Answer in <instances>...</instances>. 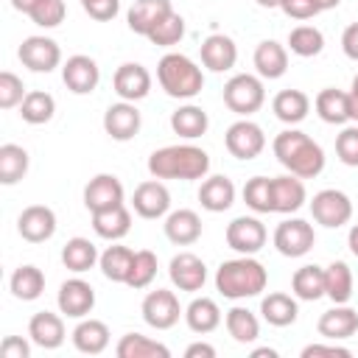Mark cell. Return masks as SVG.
<instances>
[{"instance_id": "cell-55", "label": "cell", "mask_w": 358, "mask_h": 358, "mask_svg": "<svg viewBox=\"0 0 358 358\" xmlns=\"http://www.w3.org/2000/svg\"><path fill=\"white\" fill-rule=\"evenodd\" d=\"M185 358H215V347L207 344V341H193L185 350Z\"/></svg>"}, {"instance_id": "cell-14", "label": "cell", "mask_w": 358, "mask_h": 358, "mask_svg": "<svg viewBox=\"0 0 358 358\" xmlns=\"http://www.w3.org/2000/svg\"><path fill=\"white\" fill-rule=\"evenodd\" d=\"M62 81L73 95H90L101 81V67L92 56L76 53L62 64Z\"/></svg>"}, {"instance_id": "cell-47", "label": "cell", "mask_w": 358, "mask_h": 358, "mask_svg": "<svg viewBox=\"0 0 358 358\" xmlns=\"http://www.w3.org/2000/svg\"><path fill=\"white\" fill-rule=\"evenodd\" d=\"M243 201L255 213H274V199H271V179L268 176H252L243 185Z\"/></svg>"}, {"instance_id": "cell-17", "label": "cell", "mask_w": 358, "mask_h": 358, "mask_svg": "<svg viewBox=\"0 0 358 358\" xmlns=\"http://www.w3.org/2000/svg\"><path fill=\"white\" fill-rule=\"evenodd\" d=\"M168 277L171 282L179 288V291H201L204 282H207V266L199 255L193 252H179L171 257V266H168Z\"/></svg>"}, {"instance_id": "cell-57", "label": "cell", "mask_w": 358, "mask_h": 358, "mask_svg": "<svg viewBox=\"0 0 358 358\" xmlns=\"http://www.w3.org/2000/svg\"><path fill=\"white\" fill-rule=\"evenodd\" d=\"M39 3H42V0H11V6H14L17 11H22V14H31Z\"/></svg>"}, {"instance_id": "cell-15", "label": "cell", "mask_w": 358, "mask_h": 358, "mask_svg": "<svg viewBox=\"0 0 358 358\" xmlns=\"http://www.w3.org/2000/svg\"><path fill=\"white\" fill-rule=\"evenodd\" d=\"M140 126H143V117L131 101H117V103L106 106V112H103V131L117 143L134 140Z\"/></svg>"}, {"instance_id": "cell-5", "label": "cell", "mask_w": 358, "mask_h": 358, "mask_svg": "<svg viewBox=\"0 0 358 358\" xmlns=\"http://www.w3.org/2000/svg\"><path fill=\"white\" fill-rule=\"evenodd\" d=\"M224 103H227L229 112H235V115H241V117L255 115V112L266 103L263 78H260V76H252V73H238V76H232V78L224 84Z\"/></svg>"}, {"instance_id": "cell-52", "label": "cell", "mask_w": 358, "mask_h": 358, "mask_svg": "<svg viewBox=\"0 0 358 358\" xmlns=\"http://www.w3.org/2000/svg\"><path fill=\"white\" fill-rule=\"evenodd\" d=\"M302 358H319V355H330V358H350L352 355V350H347V347H341V344H336V341H330V344H308V347H302V352H299Z\"/></svg>"}, {"instance_id": "cell-58", "label": "cell", "mask_w": 358, "mask_h": 358, "mask_svg": "<svg viewBox=\"0 0 358 358\" xmlns=\"http://www.w3.org/2000/svg\"><path fill=\"white\" fill-rule=\"evenodd\" d=\"M347 246H350V252L358 257V224L350 227V232H347Z\"/></svg>"}, {"instance_id": "cell-2", "label": "cell", "mask_w": 358, "mask_h": 358, "mask_svg": "<svg viewBox=\"0 0 358 358\" xmlns=\"http://www.w3.org/2000/svg\"><path fill=\"white\" fill-rule=\"evenodd\" d=\"M148 173L154 179H182V182L204 179L210 173V154L190 143L162 145V148L151 151Z\"/></svg>"}, {"instance_id": "cell-56", "label": "cell", "mask_w": 358, "mask_h": 358, "mask_svg": "<svg viewBox=\"0 0 358 358\" xmlns=\"http://www.w3.org/2000/svg\"><path fill=\"white\" fill-rule=\"evenodd\" d=\"M350 120H358V76L352 78V87H350Z\"/></svg>"}, {"instance_id": "cell-13", "label": "cell", "mask_w": 358, "mask_h": 358, "mask_svg": "<svg viewBox=\"0 0 358 358\" xmlns=\"http://www.w3.org/2000/svg\"><path fill=\"white\" fill-rule=\"evenodd\" d=\"M131 207L140 218H165L171 213V190L162 185V179H145L134 187Z\"/></svg>"}, {"instance_id": "cell-62", "label": "cell", "mask_w": 358, "mask_h": 358, "mask_svg": "<svg viewBox=\"0 0 358 358\" xmlns=\"http://www.w3.org/2000/svg\"><path fill=\"white\" fill-rule=\"evenodd\" d=\"M84 3H90V0H81V6H84Z\"/></svg>"}, {"instance_id": "cell-9", "label": "cell", "mask_w": 358, "mask_h": 358, "mask_svg": "<svg viewBox=\"0 0 358 358\" xmlns=\"http://www.w3.org/2000/svg\"><path fill=\"white\" fill-rule=\"evenodd\" d=\"M140 313H143V322L154 330H171L179 316H185L179 299L173 291L168 288H157V291H148L143 305H140Z\"/></svg>"}, {"instance_id": "cell-33", "label": "cell", "mask_w": 358, "mask_h": 358, "mask_svg": "<svg viewBox=\"0 0 358 358\" xmlns=\"http://www.w3.org/2000/svg\"><path fill=\"white\" fill-rule=\"evenodd\" d=\"M260 313L263 319L271 324V327H288L296 322L299 316V305L291 294H282V291H271L268 296L260 299Z\"/></svg>"}, {"instance_id": "cell-4", "label": "cell", "mask_w": 358, "mask_h": 358, "mask_svg": "<svg viewBox=\"0 0 358 358\" xmlns=\"http://www.w3.org/2000/svg\"><path fill=\"white\" fill-rule=\"evenodd\" d=\"M157 81L165 90V95L176 101H190L204 90L201 67L185 53H165L157 62Z\"/></svg>"}, {"instance_id": "cell-50", "label": "cell", "mask_w": 358, "mask_h": 358, "mask_svg": "<svg viewBox=\"0 0 358 358\" xmlns=\"http://www.w3.org/2000/svg\"><path fill=\"white\" fill-rule=\"evenodd\" d=\"M336 157L347 168H358V126L341 129V134L336 137Z\"/></svg>"}, {"instance_id": "cell-16", "label": "cell", "mask_w": 358, "mask_h": 358, "mask_svg": "<svg viewBox=\"0 0 358 358\" xmlns=\"http://www.w3.org/2000/svg\"><path fill=\"white\" fill-rule=\"evenodd\" d=\"M123 199H126V190H123V185L115 173H98L84 187V207L90 213L117 207V204H123Z\"/></svg>"}, {"instance_id": "cell-3", "label": "cell", "mask_w": 358, "mask_h": 358, "mask_svg": "<svg viewBox=\"0 0 358 358\" xmlns=\"http://www.w3.org/2000/svg\"><path fill=\"white\" fill-rule=\"evenodd\" d=\"M268 285V271L255 255H241L232 260H224L215 271V288L227 299H249L260 296Z\"/></svg>"}, {"instance_id": "cell-31", "label": "cell", "mask_w": 358, "mask_h": 358, "mask_svg": "<svg viewBox=\"0 0 358 358\" xmlns=\"http://www.w3.org/2000/svg\"><path fill=\"white\" fill-rule=\"evenodd\" d=\"M313 109H316V115H319L324 123H330V126H344V123L350 120V95L341 92V90H336V87H324V90L316 95Z\"/></svg>"}, {"instance_id": "cell-30", "label": "cell", "mask_w": 358, "mask_h": 358, "mask_svg": "<svg viewBox=\"0 0 358 358\" xmlns=\"http://www.w3.org/2000/svg\"><path fill=\"white\" fill-rule=\"evenodd\" d=\"M271 112L277 120L288 123V126H296L308 117L310 112V98L302 92V90H280L271 101Z\"/></svg>"}, {"instance_id": "cell-10", "label": "cell", "mask_w": 358, "mask_h": 358, "mask_svg": "<svg viewBox=\"0 0 358 358\" xmlns=\"http://www.w3.org/2000/svg\"><path fill=\"white\" fill-rule=\"evenodd\" d=\"M224 145H227V151H229L235 159H246V162H249V159H255V157L263 154V148H266V134H263V129H260L255 120L241 117V120H235V123L227 129Z\"/></svg>"}, {"instance_id": "cell-35", "label": "cell", "mask_w": 358, "mask_h": 358, "mask_svg": "<svg viewBox=\"0 0 358 358\" xmlns=\"http://www.w3.org/2000/svg\"><path fill=\"white\" fill-rule=\"evenodd\" d=\"M171 129H173V134L185 137V140H196V137L207 134L210 117H207V112H204L201 106L185 103V106H179V109L171 115Z\"/></svg>"}, {"instance_id": "cell-43", "label": "cell", "mask_w": 358, "mask_h": 358, "mask_svg": "<svg viewBox=\"0 0 358 358\" xmlns=\"http://www.w3.org/2000/svg\"><path fill=\"white\" fill-rule=\"evenodd\" d=\"M131 260H134V252H131L129 246L115 243V246H106V249L101 252L98 266H101V274H103L106 280H112V282H126L129 268H131Z\"/></svg>"}, {"instance_id": "cell-1", "label": "cell", "mask_w": 358, "mask_h": 358, "mask_svg": "<svg viewBox=\"0 0 358 358\" xmlns=\"http://www.w3.org/2000/svg\"><path fill=\"white\" fill-rule=\"evenodd\" d=\"M271 151H274L277 162L288 173H294L299 179H316L324 171V151H322V145L313 137H308L305 131H299V129L280 131L274 137V143H271Z\"/></svg>"}, {"instance_id": "cell-22", "label": "cell", "mask_w": 358, "mask_h": 358, "mask_svg": "<svg viewBox=\"0 0 358 358\" xmlns=\"http://www.w3.org/2000/svg\"><path fill=\"white\" fill-rule=\"evenodd\" d=\"M165 238L176 246H190L201 238V218L196 210H187V207H179V210H171L165 215Z\"/></svg>"}, {"instance_id": "cell-18", "label": "cell", "mask_w": 358, "mask_h": 358, "mask_svg": "<svg viewBox=\"0 0 358 358\" xmlns=\"http://www.w3.org/2000/svg\"><path fill=\"white\" fill-rule=\"evenodd\" d=\"M112 87H115V92H117L120 101L137 103V101H143L151 92V73L140 62H123L115 70Z\"/></svg>"}, {"instance_id": "cell-26", "label": "cell", "mask_w": 358, "mask_h": 358, "mask_svg": "<svg viewBox=\"0 0 358 358\" xmlns=\"http://www.w3.org/2000/svg\"><path fill=\"white\" fill-rule=\"evenodd\" d=\"M73 347L78 350V352H84V355H101L106 347H109V327H106V322H101V319H81L76 327H73Z\"/></svg>"}, {"instance_id": "cell-34", "label": "cell", "mask_w": 358, "mask_h": 358, "mask_svg": "<svg viewBox=\"0 0 358 358\" xmlns=\"http://www.w3.org/2000/svg\"><path fill=\"white\" fill-rule=\"evenodd\" d=\"M185 322H187V327H190L193 333L207 336V333H213V330L221 324V308H218V302L210 299V296H196V299L185 308Z\"/></svg>"}, {"instance_id": "cell-28", "label": "cell", "mask_w": 358, "mask_h": 358, "mask_svg": "<svg viewBox=\"0 0 358 358\" xmlns=\"http://www.w3.org/2000/svg\"><path fill=\"white\" fill-rule=\"evenodd\" d=\"M199 201L207 213H224L235 204V185L229 176H204L201 187H199Z\"/></svg>"}, {"instance_id": "cell-42", "label": "cell", "mask_w": 358, "mask_h": 358, "mask_svg": "<svg viewBox=\"0 0 358 358\" xmlns=\"http://www.w3.org/2000/svg\"><path fill=\"white\" fill-rule=\"evenodd\" d=\"M56 115V101L45 90H31L20 103V117L31 126H42Z\"/></svg>"}, {"instance_id": "cell-27", "label": "cell", "mask_w": 358, "mask_h": 358, "mask_svg": "<svg viewBox=\"0 0 358 358\" xmlns=\"http://www.w3.org/2000/svg\"><path fill=\"white\" fill-rule=\"evenodd\" d=\"M173 6L171 0H134L129 14H126V22H129V31L131 34H140V36H148V31L165 17L171 14Z\"/></svg>"}, {"instance_id": "cell-60", "label": "cell", "mask_w": 358, "mask_h": 358, "mask_svg": "<svg viewBox=\"0 0 358 358\" xmlns=\"http://www.w3.org/2000/svg\"><path fill=\"white\" fill-rule=\"evenodd\" d=\"M316 3H319V8H322V11H330V8H338V3H341V0H316Z\"/></svg>"}, {"instance_id": "cell-21", "label": "cell", "mask_w": 358, "mask_h": 358, "mask_svg": "<svg viewBox=\"0 0 358 358\" xmlns=\"http://www.w3.org/2000/svg\"><path fill=\"white\" fill-rule=\"evenodd\" d=\"M238 62V45L227 34H210L201 42V64L213 73H227Z\"/></svg>"}, {"instance_id": "cell-32", "label": "cell", "mask_w": 358, "mask_h": 358, "mask_svg": "<svg viewBox=\"0 0 358 358\" xmlns=\"http://www.w3.org/2000/svg\"><path fill=\"white\" fill-rule=\"evenodd\" d=\"M352 268L344 260H333L330 266H324V296L333 305H347L352 299Z\"/></svg>"}, {"instance_id": "cell-39", "label": "cell", "mask_w": 358, "mask_h": 358, "mask_svg": "<svg viewBox=\"0 0 358 358\" xmlns=\"http://www.w3.org/2000/svg\"><path fill=\"white\" fill-rule=\"evenodd\" d=\"M224 324H227V333L238 344H252V341L260 338V319L249 308H243V305L229 308L227 316H224Z\"/></svg>"}, {"instance_id": "cell-59", "label": "cell", "mask_w": 358, "mask_h": 358, "mask_svg": "<svg viewBox=\"0 0 358 358\" xmlns=\"http://www.w3.org/2000/svg\"><path fill=\"white\" fill-rule=\"evenodd\" d=\"M277 358V350L274 347H257V350H252V358Z\"/></svg>"}, {"instance_id": "cell-20", "label": "cell", "mask_w": 358, "mask_h": 358, "mask_svg": "<svg viewBox=\"0 0 358 358\" xmlns=\"http://www.w3.org/2000/svg\"><path fill=\"white\" fill-rule=\"evenodd\" d=\"M316 330L327 341H344L358 333V310L350 305H333L316 322Z\"/></svg>"}, {"instance_id": "cell-45", "label": "cell", "mask_w": 358, "mask_h": 358, "mask_svg": "<svg viewBox=\"0 0 358 358\" xmlns=\"http://www.w3.org/2000/svg\"><path fill=\"white\" fill-rule=\"evenodd\" d=\"M182 36H185V17L176 14V11H171V14H165V17L148 31L145 39H148L151 45H157V48H173V45L182 42Z\"/></svg>"}, {"instance_id": "cell-36", "label": "cell", "mask_w": 358, "mask_h": 358, "mask_svg": "<svg viewBox=\"0 0 358 358\" xmlns=\"http://www.w3.org/2000/svg\"><path fill=\"white\" fill-rule=\"evenodd\" d=\"M291 291L296 299L302 302H316L324 296V268L316 266V263H308V266H299L291 277Z\"/></svg>"}, {"instance_id": "cell-23", "label": "cell", "mask_w": 358, "mask_h": 358, "mask_svg": "<svg viewBox=\"0 0 358 358\" xmlns=\"http://www.w3.org/2000/svg\"><path fill=\"white\" fill-rule=\"evenodd\" d=\"M271 199H274V213L291 215V213L302 210V204L308 201L305 182H302L299 176H294V173L274 176V179H271Z\"/></svg>"}, {"instance_id": "cell-40", "label": "cell", "mask_w": 358, "mask_h": 358, "mask_svg": "<svg viewBox=\"0 0 358 358\" xmlns=\"http://www.w3.org/2000/svg\"><path fill=\"white\" fill-rule=\"evenodd\" d=\"M8 288H11V294H14L17 299L34 302V299H39L42 291H45V274H42V268L25 263V266L14 268V274H11V280H8Z\"/></svg>"}, {"instance_id": "cell-51", "label": "cell", "mask_w": 358, "mask_h": 358, "mask_svg": "<svg viewBox=\"0 0 358 358\" xmlns=\"http://www.w3.org/2000/svg\"><path fill=\"white\" fill-rule=\"evenodd\" d=\"M280 11L285 14V17H291V20H313L322 8H319V3L316 0H282L280 3Z\"/></svg>"}, {"instance_id": "cell-53", "label": "cell", "mask_w": 358, "mask_h": 358, "mask_svg": "<svg viewBox=\"0 0 358 358\" xmlns=\"http://www.w3.org/2000/svg\"><path fill=\"white\" fill-rule=\"evenodd\" d=\"M0 355L3 358H31V344L22 336H6L0 344Z\"/></svg>"}, {"instance_id": "cell-46", "label": "cell", "mask_w": 358, "mask_h": 358, "mask_svg": "<svg viewBox=\"0 0 358 358\" xmlns=\"http://www.w3.org/2000/svg\"><path fill=\"white\" fill-rule=\"evenodd\" d=\"M157 277V255L151 249H140L134 252V260H131V268H129V277L123 285L140 291V288H148Z\"/></svg>"}, {"instance_id": "cell-6", "label": "cell", "mask_w": 358, "mask_h": 358, "mask_svg": "<svg viewBox=\"0 0 358 358\" xmlns=\"http://www.w3.org/2000/svg\"><path fill=\"white\" fill-rule=\"evenodd\" d=\"M310 215L316 224L327 227V229H338L344 224H350L352 218V201L344 190L336 187H324L319 193H313L310 199Z\"/></svg>"}, {"instance_id": "cell-61", "label": "cell", "mask_w": 358, "mask_h": 358, "mask_svg": "<svg viewBox=\"0 0 358 358\" xmlns=\"http://www.w3.org/2000/svg\"><path fill=\"white\" fill-rule=\"evenodd\" d=\"M255 3H257L260 8H280L282 0H255Z\"/></svg>"}, {"instance_id": "cell-11", "label": "cell", "mask_w": 358, "mask_h": 358, "mask_svg": "<svg viewBox=\"0 0 358 358\" xmlns=\"http://www.w3.org/2000/svg\"><path fill=\"white\" fill-rule=\"evenodd\" d=\"M17 56L31 73H50L62 64V48L50 36H25Z\"/></svg>"}, {"instance_id": "cell-24", "label": "cell", "mask_w": 358, "mask_h": 358, "mask_svg": "<svg viewBox=\"0 0 358 358\" xmlns=\"http://www.w3.org/2000/svg\"><path fill=\"white\" fill-rule=\"evenodd\" d=\"M64 319L50 310H39L28 322V338L42 350H56L64 344Z\"/></svg>"}, {"instance_id": "cell-19", "label": "cell", "mask_w": 358, "mask_h": 358, "mask_svg": "<svg viewBox=\"0 0 358 358\" xmlns=\"http://www.w3.org/2000/svg\"><path fill=\"white\" fill-rule=\"evenodd\" d=\"M17 232L28 243H45L56 232V213L45 204H31L17 218Z\"/></svg>"}, {"instance_id": "cell-8", "label": "cell", "mask_w": 358, "mask_h": 358, "mask_svg": "<svg viewBox=\"0 0 358 358\" xmlns=\"http://www.w3.org/2000/svg\"><path fill=\"white\" fill-rule=\"evenodd\" d=\"M271 241H274V249L282 257H302L313 249L316 232L305 218H285V221L277 224Z\"/></svg>"}, {"instance_id": "cell-7", "label": "cell", "mask_w": 358, "mask_h": 358, "mask_svg": "<svg viewBox=\"0 0 358 358\" xmlns=\"http://www.w3.org/2000/svg\"><path fill=\"white\" fill-rule=\"evenodd\" d=\"M227 246L238 255H257L266 241H268V232H266V224L255 215H238L227 224Z\"/></svg>"}, {"instance_id": "cell-54", "label": "cell", "mask_w": 358, "mask_h": 358, "mask_svg": "<svg viewBox=\"0 0 358 358\" xmlns=\"http://www.w3.org/2000/svg\"><path fill=\"white\" fill-rule=\"evenodd\" d=\"M341 50H344L347 59L358 62V22H350L344 28V34H341Z\"/></svg>"}, {"instance_id": "cell-37", "label": "cell", "mask_w": 358, "mask_h": 358, "mask_svg": "<svg viewBox=\"0 0 358 358\" xmlns=\"http://www.w3.org/2000/svg\"><path fill=\"white\" fill-rule=\"evenodd\" d=\"M115 355L117 358H171V350L162 341L148 338L143 333H126L117 341Z\"/></svg>"}, {"instance_id": "cell-44", "label": "cell", "mask_w": 358, "mask_h": 358, "mask_svg": "<svg viewBox=\"0 0 358 358\" xmlns=\"http://www.w3.org/2000/svg\"><path fill=\"white\" fill-rule=\"evenodd\" d=\"M288 48H291V53H296L302 59L319 56L324 50V34L316 25H296L288 34Z\"/></svg>"}, {"instance_id": "cell-49", "label": "cell", "mask_w": 358, "mask_h": 358, "mask_svg": "<svg viewBox=\"0 0 358 358\" xmlns=\"http://www.w3.org/2000/svg\"><path fill=\"white\" fill-rule=\"evenodd\" d=\"M64 14H67L64 0H42L28 17H31L34 25H39V28H56V25L64 22Z\"/></svg>"}, {"instance_id": "cell-25", "label": "cell", "mask_w": 358, "mask_h": 358, "mask_svg": "<svg viewBox=\"0 0 358 358\" xmlns=\"http://www.w3.org/2000/svg\"><path fill=\"white\" fill-rule=\"evenodd\" d=\"M252 62H255V70H257L260 78H268V81L282 78L285 70H288V48L274 42V39H263L255 48Z\"/></svg>"}, {"instance_id": "cell-38", "label": "cell", "mask_w": 358, "mask_h": 358, "mask_svg": "<svg viewBox=\"0 0 358 358\" xmlns=\"http://www.w3.org/2000/svg\"><path fill=\"white\" fill-rule=\"evenodd\" d=\"M98 260H101V255H98V249H95V243H92L90 238H70V241L64 243V249H62V263H64V268H70L73 274L90 271Z\"/></svg>"}, {"instance_id": "cell-29", "label": "cell", "mask_w": 358, "mask_h": 358, "mask_svg": "<svg viewBox=\"0 0 358 358\" xmlns=\"http://www.w3.org/2000/svg\"><path fill=\"white\" fill-rule=\"evenodd\" d=\"M92 215V229L98 238L103 241H120L129 235L131 229V213L126 210V204H117V207H109V210H101V213H90Z\"/></svg>"}, {"instance_id": "cell-41", "label": "cell", "mask_w": 358, "mask_h": 358, "mask_svg": "<svg viewBox=\"0 0 358 358\" xmlns=\"http://www.w3.org/2000/svg\"><path fill=\"white\" fill-rule=\"evenodd\" d=\"M28 151L17 143H3L0 145V185H17L28 173Z\"/></svg>"}, {"instance_id": "cell-12", "label": "cell", "mask_w": 358, "mask_h": 358, "mask_svg": "<svg viewBox=\"0 0 358 358\" xmlns=\"http://www.w3.org/2000/svg\"><path fill=\"white\" fill-rule=\"evenodd\" d=\"M56 305L62 310V316L67 319H84L92 313L95 308V288L81 280V277H73V280H64L59 285V294H56Z\"/></svg>"}, {"instance_id": "cell-48", "label": "cell", "mask_w": 358, "mask_h": 358, "mask_svg": "<svg viewBox=\"0 0 358 358\" xmlns=\"http://www.w3.org/2000/svg\"><path fill=\"white\" fill-rule=\"evenodd\" d=\"M25 95H28V92H25L22 78H20L17 73H11V70H3V73H0V109H14V106H20Z\"/></svg>"}]
</instances>
